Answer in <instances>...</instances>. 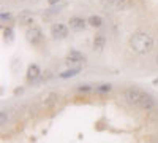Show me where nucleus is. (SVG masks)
<instances>
[{
    "label": "nucleus",
    "mask_w": 158,
    "mask_h": 143,
    "mask_svg": "<svg viewBox=\"0 0 158 143\" xmlns=\"http://www.w3.org/2000/svg\"><path fill=\"white\" fill-rule=\"evenodd\" d=\"M123 97L125 100L133 107H138V108H142V110H152L155 108V100L150 94L144 92V91L138 89V87H128L125 89L123 92Z\"/></svg>",
    "instance_id": "nucleus-1"
},
{
    "label": "nucleus",
    "mask_w": 158,
    "mask_h": 143,
    "mask_svg": "<svg viewBox=\"0 0 158 143\" xmlns=\"http://www.w3.org/2000/svg\"><path fill=\"white\" fill-rule=\"evenodd\" d=\"M130 48L136 54H147L153 48V38L146 32H138L130 38Z\"/></svg>",
    "instance_id": "nucleus-2"
},
{
    "label": "nucleus",
    "mask_w": 158,
    "mask_h": 143,
    "mask_svg": "<svg viewBox=\"0 0 158 143\" xmlns=\"http://www.w3.org/2000/svg\"><path fill=\"white\" fill-rule=\"evenodd\" d=\"M101 8L106 11H123L130 7V0H101L100 2Z\"/></svg>",
    "instance_id": "nucleus-3"
},
{
    "label": "nucleus",
    "mask_w": 158,
    "mask_h": 143,
    "mask_svg": "<svg viewBox=\"0 0 158 143\" xmlns=\"http://www.w3.org/2000/svg\"><path fill=\"white\" fill-rule=\"evenodd\" d=\"M25 37H27V40L32 43V45H40L43 42V32L40 27H36V25H30L27 34H25Z\"/></svg>",
    "instance_id": "nucleus-4"
},
{
    "label": "nucleus",
    "mask_w": 158,
    "mask_h": 143,
    "mask_svg": "<svg viewBox=\"0 0 158 143\" xmlns=\"http://www.w3.org/2000/svg\"><path fill=\"white\" fill-rule=\"evenodd\" d=\"M51 35L52 38H56V40H62L68 35V27L62 22H56L51 25Z\"/></svg>",
    "instance_id": "nucleus-5"
},
{
    "label": "nucleus",
    "mask_w": 158,
    "mask_h": 143,
    "mask_svg": "<svg viewBox=\"0 0 158 143\" xmlns=\"http://www.w3.org/2000/svg\"><path fill=\"white\" fill-rule=\"evenodd\" d=\"M18 21H19L21 25H32L33 21H35V16L30 11H21L19 16H18Z\"/></svg>",
    "instance_id": "nucleus-6"
},
{
    "label": "nucleus",
    "mask_w": 158,
    "mask_h": 143,
    "mask_svg": "<svg viewBox=\"0 0 158 143\" xmlns=\"http://www.w3.org/2000/svg\"><path fill=\"white\" fill-rule=\"evenodd\" d=\"M40 75H41V70L36 64H30L29 69H27V80L29 81H38Z\"/></svg>",
    "instance_id": "nucleus-7"
},
{
    "label": "nucleus",
    "mask_w": 158,
    "mask_h": 143,
    "mask_svg": "<svg viewBox=\"0 0 158 143\" xmlns=\"http://www.w3.org/2000/svg\"><path fill=\"white\" fill-rule=\"evenodd\" d=\"M68 24H70V29H71V30H76V32L85 29V21H84L82 18H77V16L71 18Z\"/></svg>",
    "instance_id": "nucleus-8"
},
{
    "label": "nucleus",
    "mask_w": 158,
    "mask_h": 143,
    "mask_svg": "<svg viewBox=\"0 0 158 143\" xmlns=\"http://www.w3.org/2000/svg\"><path fill=\"white\" fill-rule=\"evenodd\" d=\"M77 62H84V56L81 53H77V51H71L68 59H67V64H77Z\"/></svg>",
    "instance_id": "nucleus-9"
},
{
    "label": "nucleus",
    "mask_w": 158,
    "mask_h": 143,
    "mask_svg": "<svg viewBox=\"0 0 158 143\" xmlns=\"http://www.w3.org/2000/svg\"><path fill=\"white\" fill-rule=\"evenodd\" d=\"M104 45H106V38H104V35L98 34V35L94 38V48H95L97 51H101V49L104 48Z\"/></svg>",
    "instance_id": "nucleus-10"
},
{
    "label": "nucleus",
    "mask_w": 158,
    "mask_h": 143,
    "mask_svg": "<svg viewBox=\"0 0 158 143\" xmlns=\"http://www.w3.org/2000/svg\"><path fill=\"white\" fill-rule=\"evenodd\" d=\"M79 72H81V69H79V67H76V69H70V70H67V72H63V73H60L59 76L60 78H63V80H65V78H71V76H76Z\"/></svg>",
    "instance_id": "nucleus-11"
},
{
    "label": "nucleus",
    "mask_w": 158,
    "mask_h": 143,
    "mask_svg": "<svg viewBox=\"0 0 158 143\" xmlns=\"http://www.w3.org/2000/svg\"><path fill=\"white\" fill-rule=\"evenodd\" d=\"M89 24L92 25V27H100V25L103 24V19H101L100 16L94 15V16H90V18H89Z\"/></svg>",
    "instance_id": "nucleus-12"
},
{
    "label": "nucleus",
    "mask_w": 158,
    "mask_h": 143,
    "mask_svg": "<svg viewBox=\"0 0 158 143\" xmlns=\"http://www.w3.org/2000/svg\"><path fill=\"white\" fill-rule=\"evenodd\" d=\"M3 37H5L6 42H11L13 37H15V32H13V29H11V27H5V29H3Z\"/></svg>",
    "instance_id": "nucleus-13"
},
{
    "label": "nucleus",
    "mask_w": 158,
    "mask_h": 143,
    "mask_svg": "<svg viewBox=\"0 0 158 143\" xmlns=\"http://www.w3.org/2000/svg\"><path fill=\"white\" fill-rule=\"evenodd\" d=\"M111 87H112L111 84H103V86H98L97 91H98V92H109Z\"/></svg>",
    "instance_id": "nucleus-14"
},
{
    "label": "nucleus",
    "mask_w": 158,
    "mask_h": 143,
    "mask_svg": "<svg viewBox=\"0 0 158 143\" xmlns=\"http://www.w3.org/2000/svg\"><path fill=\"white\" fill-rule=\"evenodd\" d=\"M0 18H2V21L5 22V21H10L11 19V15H10V13H2V16H0Z\"/></svg>",
    "instance_id": "nucleus-15"
},
{
    "label": "nucleus",
    "mask_w": 158,
    "mask_h": 143,
    "mask_svg": "<svg viewBox=\"0 0 158 143\" xmlns=\"http://www.w3.org/2000/svg\"><path fill=\"white\" fill-rule=\"evenodd\" d=\"M79 91L81 92H89V91H92V86H79Z\"/></svg>",
    "instance_id": "nucleus-16"
},
{
    "label": "nucleus",
    "mask_w": 158,
    "mask_h": 143,
    "mask_svg": "<svg viewBox=\"0 0 158 143\" xmlns=\"http://www.w3.org/2000/svg\"><path fill=\"white\" fill-rule=\"evenodd\" d=\"M0 123H2V124H5V123H6V113H5V111L0 113Z\"/></svg>",
    "instance_id": "nucleus-17"
},
{
    "label": "nucleus",
    "mask_w": 158,
    "mask_h": 143,
    "mask_svg": "<svg viewBox=\"0 0 158 143\" xmlns=\"http://www.w3.org/2000/svg\"><path fill=\"white\" fill-rule=\"evenodd\" d=\"M48 2H49V5L54 7V5H59L60 2H63V0H48Z\"/></svg>",
    "instance_id": "nucleus-18"
},
{
    "label": "nucleus",
    "mask_w": 158,
    "mask_h": 143,
    "mask_svg": "<svg viewBox=\"0 0 158 143\" xmlns=\"http://www.w3.org/2000/svg\"><path fill=\"white\" fill-rule=\"evenodd\" d=\"M153 84H158V78H156V80H155V81H153Z\"/></svg>",
    "instance_id": "nucleus-19"
},
{
    "label": "nucleus",
    "mask_w": 158,
    "mask_h": 143,
    "mask_svg": "<svg viewBox=\"0 0 158 143\" xmlns=\"http://www.w3.org/2000/svg\"><path fill=\"white\" fill-rule=\"evenodd\" d=\"M22 2H30V0H22Z\"/></svg>",
    "instance_id": "nucleus-20"
},
{
    "label": "nucleus",
    "mask_w": 158,
    "mask_h": 143,
    "mask_svg": "<svg viewBox=\"0 0 158 143\" xmlns=\"http://www.w3.org/2000/svg\"><path fill=\"white\" fill-rule=\"evenodd\" d=\"M156 62H158V59H156Z\"/></svg>",
    "instance_id": "nucleus-21"
}]
</instances>
